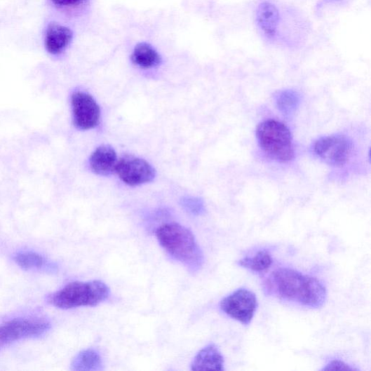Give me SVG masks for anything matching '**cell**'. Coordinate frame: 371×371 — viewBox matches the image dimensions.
<instances>
[{
  "label": "cell",
  "instance_id": "cell-14",
  "mask_svg": "<svg viewBox=\"0 0 371 371\" xmlns=\"http://www.w3.org/2000/svg\"><path fill=\"white\" fill-rule=\"evenodd\" d=\"M132 59L135 64L142 69L156 67L161 62L157 51L147 43H139L136 46Z\"/></svg>",
  "mask_w": 371,
  "mask_h": 371
},
{
  "label": "cell",
  "instance_id": "cell-9",
  "mask_svg": "<svg viewBox=\"0 0 371 371\" xmlns=\"http://www.w3.org/2000/svg\"><path fill=\"white\" fill-rule=\"evenodd\" d=\"M255 21L260 34L271 42L279 36L282 24V14L274 0H261L255 11Z\"/></svg>",
  "mask_w": 371,
  "mask_h": 371
},
{
  "label": "cell",
  "instance_id": "cell-16",
  "mask_svg": "<svg viewBox=\"0 0 371 371\" xmlns=\"http://www.w3.org/2000/svg\"><path fill=\"white\" fill-rule=\"evenodd\" d=\"M272 264L273 258L267 250H260L252 257H246L237 262L239 267L257 273L267 271Z\"/></svg>",
  "mask_w": 371,
  "mask_h": 371
},
{
  "label": "cell",
  "instance_id": "cell-7",
  "mask_svg": "<svg viewBox=\"0 0 371 371\" xmlns=\"http://www.w3.org/2000/svg\"><path fill=\"white\" fill-rule=\"evenodd\" d=\"M50 329V323L40 318H16L0 325V342H13L17 340L37 337Z\"/></svg>",
  "mask_w": 371,
  "mask_h": 371
},
{
  "label": "cell",
  "instance_id": "cell-18",
  "mask_svg": "<svg viewBox=\"0 0 371 371\" xmlns=\"http://www.w3.org/2000/svg\"><path fill=\"white\" fill-rule=\"evenodd\" d=\"M14 259L15 263L25 270L40 269L46 265V259L34 252L18 253Z\"/></svg>",
  "mask_w": 371,
  "mask_h": 371
},
{
  "label": "cell",
  "instance_id": "cell-5",
  "mask_svg": "<svg viewBox=\"0 0 371 371\" xmlns=\"http://www.w3.org/2000/svg\"><path fill=\"white\" fill-rule=\"evenodd\" d=\"M257 308L256 295L246 288L235 290L220 303V309L226 315L245 325L251 323Z\"/></svg>",
  "mask_w": 371,
  "mask_h": 371
},
{
  "label": "cell",
  "instance_id": "cell-15",
  "mask_svg": "<svg viewBox=\"0 0 371 371\" xmlns=\"http://www.w3.org/2000/svg\"><path fill=\"white\" fill-rule=\"evenodd\" d=\"M102 360L100 353L88 349L79 353L74 359L72 369L76 371H100L102 370Z\"/></svg>",
  "mask_w": 371,
  "mask_h": 371
},
{
  "label": "cell",
  "instance_id": "cell-4",
  "mask_svg": "<svg viewBox=\"0 0 371 371\" xmlns=\"http://www.w3.org/2000/svg\"><path fill=\"white\" fill-rule=\"evenodd\" d=\"M259 147L269 156L281 163H288L295 157L292 136L283 123L274 120L260 123L256 130Z\"/></svg>",
  "mask_w": 371,
  "mask_h": 371
},
{
  "label": "cell",
  "instance_id": "cell-11",
  "mask_svg": "<svg viewBox=\"0 0 371 371\" xmlns=\"http://www.w3.org/2000/svg\"><path fill=\"white\" fill-rule=\"evenodd\" d=\"M72 39L73 32L69 28L51 23L46 30L45 46L51 55H59L67 48Z\"/></svg>",
  "mask_w": 371,
  "mask_h": 371
},
{
  "label": "cell",
  "instance_id": "cell-12",
  "mask_svg": "<svg viewBox=\"0 0 371 371\" xmlns=\"http://www.w3.org/2000/svg\"><path fill=\"white\" fill-rule=\"evenodd\" d=\"M118 161L115 149L109 145L97 147L90 159L92 170L100 176H108L116 171Z\"/></svg>",
  "mask_w": 371,
  "mask_h": 371
},
{
  "label": "cell",
  "instance_id": "cell-2",
  "mask_svg": "<svg viewBox=\"0 0 371 371\" xmlns=\"http://www.w3.org/2000/svg\"><path fill=\"white\" fill-rule=\"evenodd\" d=\"M156 236L162 248L190 272L202 269L204 255L190 230L178 224H168L158 229Z\"/></svg>",
  "mask_w": 371,
  "mask_h": 371
},
{
  "label": "cell",
  "instance_id": "cell-19",
  "mask_svg": "<svg viewBox=\"0 0 371 371\" xmlns=\"http://www.w3.org/2000/svg\"><path fill=\"white\" fill-rule=\"evenodd\" d=\"M182 205L185 210L194 215H201L205 211L203 201L198 198H184L182 201Z\"/></svg>",
  "mask_w": 371,
  "mask_h": 371
},
{
  "label": "cell",
  "instance_id": "cell-1",
  "mask_svg": "<svg viewBox=\"0 0 371 371\" xmlns=\"http://www.w3.org/2000/svg\"><path fill=\"white\" fill-rule=\"evenodd\" d=\"M264 289L268 295L314 309L323 307L327 299L320 280L289 268L274 271L264 281Z\"/></svg>",
  "mask_w": 371,
  "mask_h": 371
},
{
  "label": "cell",
  "instance_id": "cell-6",
  "mask_svg": "<svg viewBox=\"0 0 371 371\" xmlns=\"http://www.w3.org/2000/svg\"><path fill=\"white\" fill-rule=\"evenodd\" d=\"M313 150L316 155L326 164L342 167L351 156L353 142L344 135L327 136L315 142Z\"/></svg>",
  "mask_w": 371,
  "mask_h": 371
},
{
  "label": "cell",
  "instance_id": "cell-8",
  "mask_svg": "<svg viewBox=\"0 0 371 371\" xmlns=\"http://www.w3.org/2000/svg\"><path fill=\"white\" fill-rule=\"evenodd\" d=\"M116 172L119 178L132 187L149 183L156 177V170L148 162L132 156L121 158Z\"/></svg>",
  "mask_w": 371,
  "mask_h": 371
},
{
  "label": "cell",
  "instance_id": "cell-10",
  "mask_svg": "<svg viewBox=\"0 0 371 371\" xmlns=\"http://www.w3.org/2000/svg\"><path fill=\"white\" fill-rule=\"evenodd\" d=\"M75 126L81 130L95 128L100 121V107L89 94L76 92L72 97Z\"/></svg>",
  "mask_w": 371,
  "mask_h": 371
},
{
  "label": "cell",
  "instance_id": "cell-20",
  "mask_svg": "<svg viewBox=\"0 0 371 371\" xmlns=\"http://www.w3.org/2000/svg\"><path fill=\"white\" fill-rule=\"evenodd\" d=\"M322 370H346V371H354L358 370V369L351 367V365L346 363L345 362L340 360H332L327 363Z\"/></svg>",
  "mask_w": 371,
  "mask_h": 371
},
{
  "label": "cell",
  "instance_id": "cell-17",
  "mask_svg": "<svg viewBox=\"0 0 371 371\" xmlns=\"http://www.w3.org/2000/svg\"><path fill=\"white\" fill-rule=\"evenodd\" d=\"M275 100L279 112L286 116L293 114L300 103L299 94L291 90L278 92L275 97Z\"/></svg>",
  "mask_w": 371,
  "mask_h": 371
},
{
  "label": "cell",
  "instance_id": "cell-3",
  "mask_svg": "<svg viewBox=\"0 0 371 371\" xmlns=\"http://www.w3.org/2000/svg\"><path fill=\"white\" fill-rule=\"evenodd\" d=\"M111 290L101 281H75L50 297L54 306L64 310L97 306L110 296Z\"/></svg>",
  "mask_w": 371,
  "mask_h": 371
},
{
  "label": "cell",
  "instance_id": "cell-21",
  "mask_svg": "<svg viewBox=\"0 0 371 371\" xmlns=\"http://www.w3.org/2000/svg\"><path fill=\"white\" fill-rule=\"evenodd\" d=\"M53 5L60 8L78 6L84 3L85 0H50Z\"/></svg>",
  "mask_w": 371,
  "mask_h": 371
},
{
  "label": "cell",
  "instance_id": "cell-13",
  "mask_svg": "<svg viewBox=\"0 0 371 371\" xmlns=\"http://www.w3.org/2000/svg\"><path fill=\"white\" fill-rule=\"evenodd\" d=\"M191 370H224V358L215 344H210L196 354Z\"/></svg>",
  "mask_w": 371,
  "mask_h": 371
},
{
  "label": "cell",
  "instance_id": "cell-22",
  "mask_svg": "<svg viewBox=\"0 0 371 371\" xmlns=\"http://www.w3.org/2000/svg\"><path fill=\"white\" fill-rule=\"evenodd\" d=\"M344 0H321V6L337 4L343 2Z\"/></svg>",
  "mask_w": 371,
  "mask_h": 371
}]
</instances>
